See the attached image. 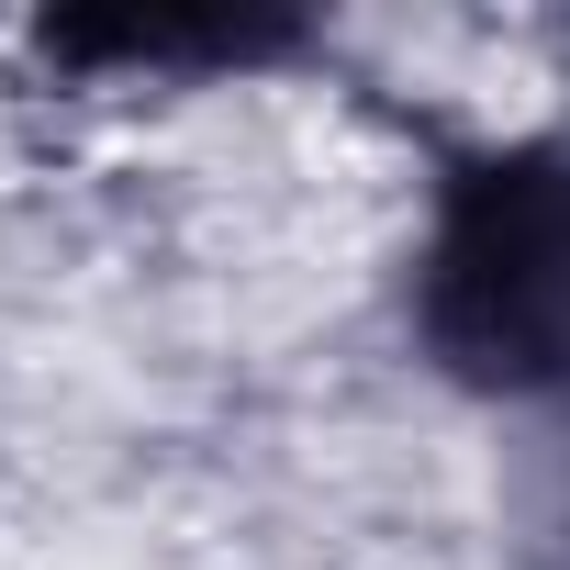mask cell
I'll list each match as a JSON object with an SVG mask.
<instances>
[{
  "label": "cell",
  "instance_id": "obj_1",
  "mask_svg": "<svg viewBox=\"0 0 570 570\" xmlns=\"http://www.w3.org/2000/svg\"><path fill=\"white\" fill-rule=\"evenodd\" d=\"M414 336L470 392H570V135L448 168L414 257Z\"/></svg>",
  "mask_w": 570,
  "mask_h": 570
},
{
  "label": "cell",
  "instance_id": "obj_2",
  "mask_svg": "<svg viewBox=\"0 0 570 570\" xmlns=\"http://www.w3.org/2000/svg\"><path fill=\"white\" fill-rule=\"evenodd\" d=\"M46 46L57 57H112V68H246V57H268V46H292V23H168V12H146V23H46Z\"/></svg>",
  "mask_w": 570,
  "mask_h": 570
}]
</instances>
